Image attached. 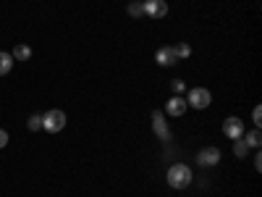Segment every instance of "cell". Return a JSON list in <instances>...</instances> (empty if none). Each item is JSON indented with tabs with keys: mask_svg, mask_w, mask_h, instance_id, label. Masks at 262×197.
Here are the masks:
<instances>
[{
	"mask_svg": "<svg viewBox=\"0 0 262 197\" xmlns=\"http://www.w3.org/2000/svg\"><path fill=\"white\" fill-rule=\"evenodd\" d=\"M252 147L244 142V137H238V140H233V155L236 158H247V152H249Z\"/></svg>",
	"mask_w": 262,
	"mask_h": 197,
	"instance_id": "cell-11",
	"label": "cell"
},
{
	"mask_svg": "<svg viewBox=\"0 0 262 197\" xmlns=\"http://www.w3.org/2000/svg\"><path fill=\"white\" fill-rule=\"evenodd\" d=\"M170 90L176 92V95H181V92L186 90V82H184V79H173V82H170Z\"/></svg>",
	"mask_w": 262,
	"mask_h": 197,
	"instance_id": "cell-16",
	"label": "cell"
},
{
	"mask_svg": "<svg viewBox=\"0 0 262 197\" xmlns=\"http://www.w3.org/2000/svg\"><path fill=\"white\" fill-rule=\"evenodd\" d=\"M27 126L32 129V131H37V129H42V116H29V121H27Z\"/></svg>",
	"mask_w": 262,
	"mask_h": 197,
	"instance_id": "cell-17",
	"label": "cell"
},
{
	"mask_svg": "<svg viewBox=\"0 0 262 197\" xmlns=\"http://www.w3.org/2000/svg\"><path fill=\"white\" fill-rule=\"evenodd\" d=\"M11 69H13V55H11V53H3V50H0V76L11 74Z\"/></svg>",
	"mask_w": 262,
	"mask_h": 197,
	"instance_id": "cell-10",
	"label": "cell"
},
{
	"mask_svg": "<svg viewBox=\"0 0 262 197\" xmlns=\"http://www.w3.org/2000/svg\"><path fill=\"white\" fill-rule=\"evenodd\" d=\"M196 163H202V166H217V163H221V150H217V147H205V150H200Z\"/></svg>",
	"mask_w": 262,
	"mask_h": 197,
	"instance_id": "cell-8",
	"label": "cell"
},
{
	"mask_svg": "<svg viewBox=\"0 0 262 197\" xmlns=\"http://www.w3.org/2000/svg\"><path fill=\"white\" fill-rule=\"evenodd\" d=\"M210 103H212V95H210V90H205V87H194V90H189V95H186V105L196 108V111H205Z\"/></svg>",
	"mask_w": 262,
	"mask_h": 197,
	"instance_id": "cell-2",
	"label": "cell"
},
{
	"mask_svg": "<svg viewBox=\"0 0 262 197\" xmlns=\"http://www.w3.org/2000/svg\"><path fill=\"white\" fill-rule=\"evenodd\" d=\"M168 184L173 187V189H186L189 184H191V168L186 166V163H173L170 168H168Z\"/></svg>",
	"mask_w": 262,
	"mask_h": 197,
	"instance_id": "cell-1",
	"label": "cell"
},
{
	"mask_svg": "<svg viewBox=\"0 0 262 197\" xmlns=\"http://www.w3.org/2000/svg\"><path fill=\"white\" fill-rule=\"evenodd\" d=\"M254 168H257V171L262 168V155H259V152H257V155H254Z\"/></svg>",
	"mask_w": 262,
	"mask_h": 197,
	"instance_id": "cell-20",
	"label": "cell"
},
{
	"mask_svg": "<svg viewBox=\"0 0 262 197\" xmlns=\"http://www.w3.org/2000/svg\"><path fill=\"white\" fill-rule=\"evenodd\" d=\"M244 142H247L249 147H254V150H259V145H262V137H259V129H254V131H249V134L244 137Z\"/></svg>",
	"mask_w": 262,
	"mask_h": 197,
	"instance_id": "cell-13",
	"label": "cell"
},
{
	"mask_svg": "<svg viewBox=\"0 0 262 197\" xmlns=\"http://www.w3.org/2000/svg\"><path fill=\"white\" fill-rule=\"evenodd\" d=\"M6 145H8V131H6V129H0V150H3Z\"/></svg>",
	"mask_w": 262,
	"mask_h": 197,
	"instance_id": "cell-19",
	"label": "cell"
},
{
	"mask_svg": "<svg viewBox=\"0 0 262 197\" xmlns=\"http://www.w3.org/2000/svg\"><path fill=\"white\" fill-rule=\"evenodd\" d=\"M11 55H13L16 61H29V58H32V48H29V45H16Z\"/></svg>",
	"mask_w": 262,
	"mask_h": 197,
	"instance_id": "cell-12",
	"label": "cell"
},
{
	"mask_svg": "<svg viewBox=\"0 0 262 197\" xmlns=\"http://www.w3.org/2000/svg\"><path fill=\"white\" fill-rule=\"evenodd\" d=\"M252 121H254V126H257V129L262 126V108H259V105L252 111Z\"/></svg>",
	"mask_w": 262,
	"mask_h": 197,
	"instance_id": "cell-18",
	"label": "cell"
},
{
	"mask_svg": "<svg viewBox=\"0 0 262 197\" xmlns=\"http://www.w3.org/2000/svg\"><path fill=\"white\" fill-rule=\"evenodd\" d=\"M142 13H144V6H142V3H131V6H128V16H131V18H139Z\"/></svg>",
	"mask_w": 262,
	"mask_h": 197,
	"instance_id": "cell-15",
	"label": "cell"
},
{
	"mask_svg": "<svg viewBox=\"0 0 262 197\" xmlns=\"http://www.w3.org/2000/svg\"><path fill=\"white\" fill-rule=\"evenodd\" d=\"M63 126H66V113L58 111V108H53V111H48L45 116H42V129L50 131V134H58Z\"/></svg>",
	"mask_w": 262,
	"mask_h": 197,
	"instance_id": "cell-3",
	"label": "cell"
},
{
	"mask_svg": "<svg viewBox=\"0 0 262 197\" xmlns=\"http://www.w3.org/2000/svg\"><path fill=\"white\" fill-rule=\"evenodd\" d=\"M142 6H144V16H149V18H163L168 13L165 0H144Z\"/></svg>",
	"mask_w": 262,
	"mask_h": 197,
	"instance_id": "cell-5",
	"label": "cell"
},
{
	"mask_svg": "<svg viewBox=\"0 0 262 197\" xmlns=\"http://www.w3.org/2000/svg\"><path fill=\"white\" fill-rule=\"evenodd\" d=\"M223 134L228 140H238V137H244V121L238 119V116H228L223 121Z\"/></svg>",
	"mask_w": 262,
	"mask_h": 197,
	"instance_id": "cell-4",
	"label": "cell"
},
{
	"mask_svg": "<svg viewBox=\"0 0 262 197\" xmlns=\"http://www.w3.org/2000/svg\"><path fill=\"white\" fill-rule=\"evenodd\" d=\"M152 129H155L158 140H163V142H168V140H170V129H168V124H165L163 111H155V113H152Z\"/></svg>",
	"mask_w": 262,
	"mask_h": 197,
	"instance_id": "cell-6",
	"label": "cell"
},
{
	"mask_svg": "<svg viewBox=\"0 0 262 197\" xmlns=\"http://www.w3.org/2000/svg\"><path fill=\"white\" fill-rule=\"evenodd\" d=\"M155 61H158L160 66H176V63H179V58H176V50H173L170 45L160 48V50L155 53Z\"/></svg>",
	"mask_w": 262,
	"mask_h": 197,
	"instance_id": "cell-9",
	"label": "cell"
},
{
	"mask_svg": "<svg viewBox=\"0 0 262 197\" xmlns=\"http://www.w3.org/2000/svg\"><path fill=\"white\" fill-rule=\"evenodd\" d=\"M186 108H189V105H186V100H184L181 95H173V97L165 103V113L179 119V116H184V113H186Z\"/></svg>",
	"mask_w": 262,
	"mask_h": 197,
	"instance_id": "cell-7",
	"label": "cell"
},
{
	"mask_svg": "<svg viewBox=\"0 0 262 197\" xmlns=\"http://www.w3.org/2000/svg\"><path fill=\"white\" fill-rule=\"evenodd\" d=\"M173 50H176V58L181 61V58H189L191 55V48L186 45V42H181V45H173Z\"/></svg>",
	"mask_w": 262,
	"mask_h": 197,
	"instance_id": "cell-14",
	"label": "cell"
}]
</instances>
